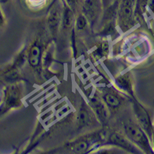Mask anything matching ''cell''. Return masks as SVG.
<instances>
[{"instance_id":"13","label":"cell","mask_w":154,"mask_h":154,"mask_svg":"<svg viewBox=\"0 0 154 154\" xmlns=\"http://www.w3.org/2000/svg\"><path fill=\"white\" fill-rule=\"evenodd\" d=\"M88 148V144L85 141H79L78 143H76L73 146L72 149L75 153H84Z\"/></svg>"},{"instance_id":"8","label":"cell","mask_w":154,"mask_h":154,"mask_svg":"<svg viewBox=\"0 0 154 154\" xmlns=\"http://www.w3.org/2000/svg\"><path fill=\"white\" fill-rule=\"evenodd\" d=\"M41 49L39 45L35 44L30 49L29 53V62L32 67L37 66L40 62Z\"/></svg>"},{"instance_id":"1","label":"cell","mask_w":154,"mask_h":154,"mask_svg":"<svg viewBox=\"0 0 154 154\" xmlns=\"http://www.w3.org/2000/svg\"><path fill=\"white\" fill-rule=\"evenodd\" d=\"M136 0H121L119 6V23L123 30L129 29L133 23V15Z\"/></svg>"},{"instance_id":"14","label":"cell","mask_w":154,"mask_h":154,"mask_svg":"<svg viewBox=\"0 0 154 154\" xmlns=\"http://www.w3.org/2000/svg\"><path fill=\"white\" fill-rule=\"evenodd\" d=\"M117 83L120 88L129 91L131 89V85L130 80L126 76H121L117 79Z\"/></svg>"},{"instance_id":"7","label":"cell","mask_w":154,"mask_h":154,"mask_svg":"<svg viewBox=\"0 0 154 154\" xmlns=\"http://www.w3.org/2000/svg\"><path fill=\"white\" fill-rule=\"evenodd\" d=\"M109 139L112 143L125 148L128 151H130V152L135 151L134 146H132L129 141L126 140L125 137H122L120 134H113L110 136Z\"/></svg>"},{"instance_id":"4","label":"cell","mask_w":154,"mask_h":154,"mask_svg":"<svg viewBox=\"0 0 154 154\" xmlns=\"http://www.w3.org/2000/svg\"><path fill=\"white\" fill-rule=\"evenodd\" d=\"M64 9L63 0H55L50 7L48 21L50 28L55 31L62 21Z\"/></svg>"},{"instance_id":"11","label":"cell","mask_w":154,"mask_h":154,"mask_svg":"<svg viewBox=\"0 0 154 154\" xmlns=\"http://www.w3.org/2000/svg\"><path fill=\"white\" fill-rule=\"evenodd\" d=\"M77 120H78L79 125L82 127L88 125L90 122V117H89V115L87 111L82 109L79 112Z\"/></svg>"},{"instance_id":"15","label":"cell","mask_w":154,"mask_h":154,"mask_svg":"<svg viewBox=\"0 0 154 154\" xmlns=\"http://www.w3.org/2000/svg\"><path fill=\"white\" fill-rule=\"evenodd\" d=\"M88 23V20L84 14H80L79 16L76 20V26L79 30H83L86 27Z\"/></svg>"},{"instance_id":"12","label":"cell","mask_w":154,"mask_h":154,"mask_svg":"<svg viewBox=\"0 0 154 154\" xmlns=\"http://www.w3.org/2000/svg\"><path fill=\"white\" fill-rule=\"evenodd\" d=\"M104 100L107 104H108L111 107H113V108H116L121 103L120 100L116 96L110 95V94H108V95L104 96Z\"/></svg>"},{"instance_id":"17","label":"cell","mask_w":154,"mask_h":154,"mask_svg":"<svg viewBox=\"0 0 154 154\" xmlns=\"http://www.w3.org/2000/svg\"><path fill=\"white\" fill-rule=\"evenodd\" d=\"M116 1V0H102V5L104 7H109Z\"/></svg>"},{"instance_id":"18","label":"cell","mask_w":154,"mask_h":154,"mask_svg":"<svg viewBox=\"0 0 154 154\" xmlns=\"http://www.w3.org/2000/svg\"><path fill=\"white\" fill-rule=\"evenodd\" d=\"M8 1V0H1V3H7Z\"/></svg>"},{"instance_id":"9","label":"cell","mask_w":154,"mask_h":154,"mask_svg":"<svg viewBox=\"0 0 154 154\" xmlns=\"http://www.w3.org/2000/svg\"><path fill=\"white\" fill-rule=\"evenodd\" d=\"M91 104L97 114L101 119H106L107 117L108 113H107L106 109L100 101L96 99V98H93L91 100Z\"/></svg>"},{"instance_id":"3","label":"cell","mask_w":154,"mask_h":154,"mask_svg":"<svg viewBox=\"0 0 154 154\" xmlns=\"http://www.w3.org/2000/svg\"><path fill=\"white\" fill-rule=\"evenodd\" d=\"M103 7L102 0H84L82 11L88 21L94 23L99 17Z\"/></svg>"},{"instance_id":"16","label":"cell","mask_w":154,"mask_h":154,"mask_svg":"<svg viewBox=\"0 0 154 154\" xmlns=\"http://www.w3.org/2000/svg\"><path fill=\"white\" fill-rule=\"evenodd\" d=\"M64 2H65L72 10H73L74 7H75L76 5H82L84 0H64Z\"/></svg>"},{"instance_id":"2","label":"cell","mask_w":154,"mask_h":154,"mask_svg":"<svg viewBox=\"0 0 154 154\" xmlns=\"http://www.w3.org/2000/svg\"><path fill=\"white\" fill-rule=\"evenodd\" d=\"M128 137L146 152H151L150 146L146 135L140 128L133 122H128L125 126Z\"/></svg>"},{"instance_id":"5","label":"cell","mask_w":154,"mask_h":154,"mask_svg":"<svg viewBox=\"0 0 154 154\" xmlns=\"http://www.w3.org/2000/svg\"><path fill=\"white\" fill-rule=\"evenodd\" d=\"M135 112L140 126L149 135H151L152 131V124L148 112L143 107L138 104L135 105Z\"/></svg>"},{"instance_id":"10","label":"cell","mask_w":154,"mask_h":154,"mask_svg":"<svg viewBox=\"0 0 154 154\" xmlns=\"http://www.w3.org/2000/svg\"><path fill=\"white\" fill-rule=\"evenodd\" d=\"M19 99V95L18 92V89L15 88H11L10 91H8L7 95V102L11 106L16 105L18 103Z\"/></svg>"},{"instance_id":"6","label":"cell","mask_w":154,"mask_h":154,"mask_svg":"<svg viewBox=\"0 0 154 154\" xmlns=\"http://www.w3.org/2000/svg\"><path fill=\"white\" fill-rule=\"evenodd\" d=\"M62 22L63 28L65 29L71 27L74 22V11L65 2H64V9Z\"/></svg>"}]
</instances>
